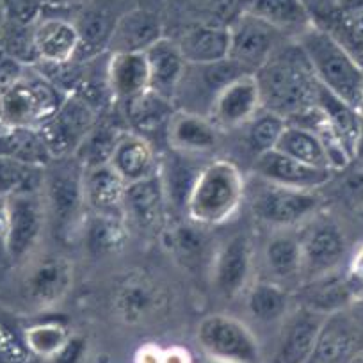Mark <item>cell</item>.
Listing matches in <instances>:
<instances>
[{"instance_id":"1","label":"cell","mask_w":363,"mask_h":363,"mask_svg":"<svg viewBox=\"0 0 363 363\" xmlns=\"http://www.w3.org/2000/svg\"><path fill=\"white\" fill-rule=\"evenodd\" d=\"M260 87L262 109L298 121L317 109V82L298 41H284L255 73Z\"/></svg>"},{"instance_id":"2","label":"cell","mask_w":363,"mask_h":363,"mask_svg":"<svg viewBox=\"0 0 363 363\" xmlns=\"http://www.w3.org/2000/svg\"><path fill=\"white\" fill-rule=\"evenodd\" d=\"M317 82L362 111L363 106V65L347 50L337 36L315 22L296 38Z\"/></svg>"},{"instance_id":"3","label":"cell","mask_w":363,"mask_h":363,"mask_svg":"<svg viewBox=\"0 0 363 363\" xmlns=\"http://www.w3.org/2000/svg\"><path fill=\"white\" fill-rule=\"evenodd\" d=\"M247 186L235 162L216 159L201 166L186 205V218L207 228L226 225L246 201Z\"/></svg>"},{"instance_id":"4","label":"cell","mask_w":363,"mask_h":363,"mask_svg":"<svg viewBox=\"0 0 363 363\" xmlns=\"http://www.w3.org/2000/svg\"><path fill=\"white\" fill-rule=\"evenodd\" d=\"M66 95L34 66H26L8 84L0 86V130L40 128L50 120Z\"/></svg>"},{"instance_id":"5","label":"cell","mask_w":363,"mask_h":363,"mask_svg":"<svg viewBox=\"0 0 363 363\" xmlns=\"http://www.w3.org/2000/svg\"><path fill=\"white\" fill-rule=\"evenodd\" d=\"M84 167L75 155L50 160L45 167L43 198L48 221L61 239L79 237L80 225L86 216V201L82 191Z\"/></svg>"},{"instance_id":"6","label":"cell","mask_w":363,"mask_h":363,"mask_svg":"<svg viewBox=\"0 0 363 363\" xmlns=\"http://www.w3.org/2000/svg\"><path fill=\"white\" fill-rule=\"evenodd\" d=\"M323 203L319 191L291 189L260 180L250 208L253 218L271 230H298L320 214Z\"/></svg>"},{"instance_id":"7","label":"cell","mask_w":363,"mask_h":363,"mask_svg":"<svg viewBox=\"0 0 363 363\" xmlns=\"http://www.w3.org/2000/svg\"><path fill=\"white\" fill-rule=\"evenodd\" d=\"M99 114L100 106L86 93H68L57 113L38 128L50 159L75 155L87 134L99 123Z\"/></svg>"},{"instance_id":"8","label":"cell","mask_w":363,"mask_h":363,"mask_svg":"<svg viewBox=\"0 0 363 363\" xmlns=\"http://www.w3.org/2000/svg\"><path fill=\"white\" fill-rule=\"evenodd\" d=\"M196 342L214 363H258L260 344L247 324L226 313H211L196 328Z\"/></svg>"},{"instance_id":"9","label":"cell","mask_w":363,"mask_h":363,"mask_svg":"<svg viewBox=\"0 0 363 363\" xmlns=\"http://www.w3.org/2000/svg\"><path fill=\"white\" fill-rule=\"evenodd\" d=\"M299 232L303 257L301 281L344 269L349 257V239L344 226L326 216H315Z\"/></svg>"},{"instance_id":"10","label":"cell","mask_w":363,"mask_h":363,"mask_svg":"<svg viewBox=\"0 0 363 363\" xmlns=\"http://www.w3.org/2000/svg\"><path fill=\"white\" fill-rule=\"evenodd\" d=\"M255 240L247 232L232 233L216 246L208 278L223 299L244 296L255 280Z\"/></svg>"},{"instance_id":"11","label":"cell","mask_w":363,"mask_h":363,"mask_svg":"<svg viewBox=\"0 0 363 363\" xmlns=\"http://www.w3.org/2000/svg\"><path fill=\"white\" fill-rule=\"evenodd\" d=\"M244 73L247 72L230 59L216 65H187L174 93V107L177 111L208 116L219 91Z\"/></svg>"},{"instance_id":"12","label":"cell","mask_w":363,"mask_h":363,"mask_svg":"<svg viewBox=\"0 0 363 363\" xmlns=\"http://www.w3.org/2000/svg\"><path fill=\"white\" fill-rule=\"evenodd\" d=\"M167 292L160 281L141 269H132L118 280L113 306L123 323L143 324L159 315L167 305Z\"/></svg>"},{"instance_id":"13","label":"cell","mask_w":363,"mask_h":363,"mask_svg":"<svg viewBox=\"0 0 363 363\" xmlns=\"http://www.w3.org/2000/svg\"><path fill=\"white\" fill-rule=\"evenodd\" d=\"M228 29V59L247 73H257L284 43V40H291L247 11H244Z\"/></svg>"},{"instance_id":"14","label":"cell","mask_w":363,"mask_h":363,"mask_svg":"<svg viewBox=\"0 0 363 363\" xmlns=\"http://www.w3.org/2000/svg\"><path fill=\"white\" fill-rule=\"evenodd\" d=\"M8 200V258L15 264L27 260L43 239L48 223L43 194H23Z\"/></svg>"},{"instance_id":"15","label":"cell","mask_w":363,"mask_h":363,"mask_svg":"<svg viewBox=\"0 0 363 363\" xmlns=\"http://www.w3.org/2000/svg\"><path fill=\"white\" fill-rule=\"evenodd\" d=\"M73 264L62 255H45L29 267L23 280V292L36 310L55 308L73 287Z\"/></svg>"},{"instance_id":"16","label":"cell","mask_w":363,"mask_h":363,"mask_svg":"<svg viewBox=\"0 0 363 363\" xmlns=\"http://www.w3.org/2000/svg\"><path fill=\"white\" fill-rule=\"evenodd\" d=\"M262 111V96L255 73H244L226 84L211 107V118L219 130L242 128Z\"/></svg>"},{"instance_id":"17","label":"cell","mask_w":363,"mask_h":363,"mask_svg":"<svg viewBox=\"0 0 363 363\" xmlns=\"http://www.w3.org/2000/svg\"><path fill=\"white\" fill-rule=\"evenodd\" d=\"M326 317L296 305L280 324L269 363H308Z\"/></svg>"},{"instance_id":"18","label":"cell","mask_w":363,"mask_h":363,"mask_svg":"<svg viewBox=\"0 0 363 363\" xmlns=\"http://www.w3.org/2000/svg\"><path fill=\"white\" fill-rule=\"evenodd\" d=\"M253 171L260 180L299 191H320L335 174L333 171L299 162L278 150L257 157Z\"/></svg>"},{"instance_id":"19","label":"cell","mask_w":363,"mask_h":363,"mask_svg":"<svg viewBox=\"0 0 363 363\" xmlns=\"http://www.w3.org/2000/svg\"><path fill=\"white\" fill-rule=\"evenodd\" d=\"M162 240L171 257L182 267L189 271L211 269L218 242L212 240L211 228L207 226H201L186 218L184 221L164 228Z\"/></svg>"},{"instance_id":"20","label":"cell","mask_w":363,"mask_h":363,"mask_svg":"<svg viewBox=\"0 0 363 363\" xmlns=\"http://www.w3.org/2000/svg\"><path fill=\"white\" fill-rule=\"evenodd\" d=\"M363 338L347 310L324 319L308 363H347L359 349Z\"/></svg>"},{"instance_id":"21","label":"cell","mask_w":363,"mask_h":363,"mask_svg":"<svg viewBox=\"0 0 363 363\" xmlns=\"http://www.w3.org/2000/svg\"><path fill=\"white\" fill-rule=\"evenodd\" d=\"M166 128L167 145L178 153L191 157L205 155L219 146V128L208 116L174 111Z\"/></svg>"},{"instance_id":"22","label":"cell","mask_w":363,"mask_h":363,"mask_svg":"<svg viewBox=\"0 0 363 363\" xmlns=\"http://www.w3.org/2000/svg\"><path fill=\"white\" fill-rule=\"evenodd\" d=\"M34 48L38 65H68L79 55V29L66 18L41 16L34 26Z\"/></svg>"},{"instance_id":"23","label":"cell","mask_w":363,"mask_h":363,"mask_svg":"<svg viewBox=\"0 0 363 363\" xmlns=\"http://www.w3.org/2000/svg\"><path fill=\"white\" fill-rule=\"evenodd\" d=\"M298 230H272V235L262 250V265L267 280L287 289L289 281L298 280L301 284L303 257Z\"/></svg>"},{"instance_id":"24","label":"cell","mask_w":363,"mask_h":363,"mask_svg":"<svg viewBox=\"0 0 363 363\" xmlns=\"http://www.w3.org/2000/svg\"><path fill=\"white\" fill-rule=\"evenodd\" d=\"M167 205L162 180L159 173L145 180L127 184L123 198L125 219L134 223L143 230H153L162 225Z\"/></svg>"},{"instance_id":"25","label":"cell","mask_w":363,"mask_h":363,"mask_svg":"<svg viewBox=\"0 0 363 363\" xmlns=\"http://www.w3.org/2000/svg\"><path fill=\"white\" fill-rule=\"evenodd\" d=\"M292 292L296 305L324 317L347 310L352 303L351 292L345 284L344 269L301 281Z\"/></svg>"},{"instance_id":"26","label":"cell","mask_w":363,"mask_h":363,"mask_svg":"<svg viewBox=\"0 0 363 363\" xmlns=\"http://www.w3.org/2000/svg\"><path fill=\"white\" fill-rule=\"evenodd\" d=\"M106 82L113 99L127 104L150 89V72L145 52H111Z\"/></svg>"},{"instance_id":"27","label":"cell","mask_w":363,"mask_h":363,"mask_svg":"<svg viewBox=\"0 0 363 363\" xmlns=\"http://www.w3.org/2000/svg\"><path fill=\"white\" fill-rule=\"evenodd\" d=\"M125 189L127 184L111 164L84 167L82 191L87 211L123 216Z\"/></svg>"},{"instance_id":"28","label":"cell","mask_w":363,"mask_h":363,"mask_svg":"<svg viewBox=\"0 0 363 363\" xmlns=\"http://www.w3.org/2000/svg\"><path fill=\"white\" fill-rule=\"evenodd\" d=\"M127 219L123 216L87 211L77 239L91 257L104 258L120 253L127 244Z\"/></svg>"},{"instance_id":"29","label":"cell","mask_w":363,"mask_h":363,"mask_svg":"<svg viewBox=\"0 0 363 363\" xmlns=\"http://www.w3.org/2000/svg\"><path fill=\"white\" fill-rule=\"evenodd\" d=\"M125 184L145 180L159 173V157L152 143L138 132H123L109 160Z\"/></svg>"},{"instance_id":"30","label":"cell","mask_w":363,"mask_h":363,"mask_svg":"<svg viewBox=\"0 0 363 363\" xmlns=\"http://www.w3.org/2000/svg\"><path fill=\"white\" fill-rule=\"evenodd\" d=\"M145 57L148 62L150 89L173 102L178 84L187 66L177 41L162 36L146 48Z\"/></svg>"},{"instance_id":"31","label":"cell","mask_w":363,"mask_h":363,"mask_svg":"<svg viewBox=\"0 0 363 363\" xmlns=\"http://www.w3.org/2000/svg\"><path fill=\"white\" fill-rule=\"evenodd\" d=\"M294 305V292L277 281L253 280V284L244 292V306L246 312L255 323L265 324H281L285 317L292 312Z\"/></svg>"},{"instance_id":"32","label":"cell","mask_w":363,"mask_h":363,"mask_svg":"<svg viewBox=\"0 0 363 363\" xmlns=\"http://www.w3.org/2000/svg\"><path fill=\"white\" fill-rule=\"evenodd\" d=\"M174 41L187 65H216L230 55L228 27L194 26Z\"/></svg>"},{"instance_id":"33","label":"cell","mask_w":363,"mask_h":363,"mask_svg":"<svg viewBox=\"0 0 363 363\" xmlns=\"http://www.w3.org/2000/svg\"><path fill=\"white\" fill-rule=\"evenodd\" d=\"M246 11L291 40L301 36L313 23L305 0H250Z\"/></svg>"},{"instance_id":"34","label":"cell","mask_w":363,"mask_h":363,"mask_svg":"<svg viewBox=\"0 0 363 363\" xmlns=\"http://www.w3.org/2000/svg\"><path fill=\"white\" fill-rule=\"evenodd\" d=\"M160 38V20L145 9H134L116 20L109 47H113V52H145Z\"/></svg>"},{"instance_id":"35","label":"cell","mask_w":363,"mask_h":363,"mask_svg":"<svg viewBox=\"0 0 363 363\" xmlns=\"http://www.w3.org/2000/svg\"><path fill=\"white\" fill-rule=\"evenodd\" d=\"M189 159L191 155L171 150V155L166 160H160L159 164V177L162 180L167 205L184 212H186L187 200H189L198 171L201 169V167H194Z\"/></svg>"},{"instance_id":"36","label":"cell","mask_w":363,"mask_h":363,"mask_svg":"<svg viewBox=\"0 0 363 363\" xmlns=\"http://www.w3.org/2000/svg\"><path fill=\"white\" fill-rule=\"evenodd\" d=\"M278 152L292 157L308 166L320 167V169L333 171L330 166L326 148L320 141L319 134L310 127L301 123H292L289 121L285 130L281 132V138L277 145Z\"/></svg>"},{"instance_id":"37","label":"cell","mask_w":363,"mask_h":363,"mask_svg":"<svg viewBox=\"0 0 363 363\" xmlns=\"http://www.w3.org/2000/svg\"><path fill=\"white\" fill-rule=\"evenodd\" d=\"M45 167L47 166L0 157V196L13 198L23 194H43Z\"/></svg>"},{"instance_id":"38","label":"cell","mask_w":363,"mask_h":363,"mask_svg":"<svg viewBox=\"0 0 363 363\" xmlns=\"http://www.w3.org/2000/svg\"><path fill=\"white\" fill-rule=\"evenodd\" d=\"M127 107V120L138 130H155L162 125L169 123L171 116L177 107L166 96L159 95L155 91L148 89L143 95L125 104Z\"/></svg>"},{"instance_id":"39","label":"cell","mask_w":363,"mask_h":363,"mask_svg":"<svg viewBox=\"0 0 363 363\" xmlns=\"http://www.w3.org/2000/svg\"><path fill=\"white\" fill-rule=\"evenodd\" d=\"M0 157H9L38 166H47L52 160L38 128L0 130Z\"/></svg>"},{"instance_id":"40","label":"cell","mask_w":363,"mask_h":363,"mask_svg":"<svg viewBox=\"0 0 363 363\" xmlns=\"http://www.w3.org/2000/svg\"><path fill=\"white\" fill-rule=\"evenodd\" d=\"M289 121L280 114L262 109L250 123L246 125V145L247 150L255 155V159L264 153L277 150L281 132L285 130Z\"/></svg>"},{"instance_id":"41","label":"cell","mask_w":363,"mask_h":363,"mask_svg":"<svg viewBox=\"0 0 363 363\" xmlns=\"http://www.w3.org/2000/svg\"><path fill=\"white\" fill-rule=\"evenodd\" d=\"M125 130L120 128L107 127V125H95V128L87 134L84 143L80 145L79 152L75 157L82 167H93L100 166V164H109L111 155L114 152V146L120 141L121 134Z\"/></svg>"},{"instance_id":"42","label":"cell","mask_w":363,"mask_h":363,"mask_svg":"<svg viewBox=\"0 0 363 363\" xmlns=\"http://www.w3.org/2000/svg\"><path fill=\"white\" fill-rule=\"evenodd\" d=\"M69 331L59 323H41L26 330V344L34 354L41 358H54L66 342L69 340Z\"/></svg>"},{"instance_id":"43","label":"cell","mask_w":363,"mask_h":363,"mask_svg":"<svg viewBox=\"0 0 363 363\" xmlns=\"http://www.w3.org/2000/svg\"><path fill=\"white\" fill-rule=\"evenodd\" d=\"M338 23L344 36L363 52V0H347L338 9Z\"/></svg>"},{"instance_id":"44","label":"cell","mask_w":363,"mask_h":363,"mask_svg":"<svg viewBox=\"0 0 363 363\" xmlns=\"http://www.w3.org/2000/svg\"><path fill=\"white\" fill-rule=\"evenodd\" d=\"M6 22L15 26L33 27L40 22L45 4L41 0H2Z\"/></svg>"},{"instance_id":"45","label":"cell","mask_w":363,"mask_h":363,"mask_svg":"<svg viewBox=\"0 0 363 363\" xmlns=\"http://www.w3.org/2000/svg\"><path fill=\"white\" fill-rule=\"evenodd\" d=\"M345 284L351 292L352 301L363 298V242L349 257L347 264L344 267Z\"/></svg>"},{"instance_id":"46","label":"cell","mask_w":363,"mask_h":363,"mask_svg":"<svg viewBox=\"0 0 363 363\" xmlns=\"http://www.w3.org/2000/svg\"><path fill=\"white\" fill-rule=\"evenodd\" d=\"M86 354V340L80 337H69L65 347L54 356L55 363H80Z\"/></svg>"},{"instance_id":"47","label":"cell","mask_w":363,"mask_h":363,"mask_svg":"<svg viewBox=\"0 0 363 363\" xmlns=\"http://www.w3.org/2000/svg\"><path fill=\"white\" fill-rule=\"evenodd\" d=\"M8 200L0 196V258L8 257Z\"/></svg>"},{"instance_id":"48","label":"cell","mask_w":363,"mask_h":363,"mask_svg":"<svg viewBox=\"0 0 363 363\" xmlns=\"http://www.w3.org/2000/svg\"><path fill=\"white\" fill-rule=\"evenodd\" d=\"M164 351L153 347V345H146L138 352V363H162Z\"/></svg>"},{"instance_id":"49","label":"cell","mask_w":363,"mask_h":363,"mask_svg":"<svg viewBox=\"0 0 363 363\" xmlns=\"http://www.w3.org/2000/svg\"><path fill=\"white\" fill-rule=\"evenodd\" d=\"M347 312H349V315H351L352 323L356 324V328H358L359 335H362V338H363V298L352 301L351 306L347 308Z\"/></svg>"},{"instance_id":"50","label":"cell","mask_w":363,"mask_h":363,"mask_svg":"<svg viewBox=\"0 0 363 363\" xmlns=\"http://www.w3.org/2000/svg\"><path fill=\"white\" fill-rule=\"evenodd\" d=\"M162 363H189V356L184 349H167L164 351Z\"/></svg>"},{"instance_id":"51","label":"cell","mask_w":363,"mask_h":363,"mask_svg":"<svg viewBox=\"0 0 363 363\" xmlns=\"http://www.w3.org/2000/svg\"><path fill=\"white\" fill-rule=\"evenodd\" d=\"M354 160L363 164V111H362V125H359V135H358V143H356V150H354Z\"/></svg>"},{"instance_id":"52","label":"cell","mask_w":363,"mask_h":363,"mask_svg":"<svg viewBox=\"0 0 363 363\" xmlns=\"http://www.w3.org/2000/svg\"><path fill=\"white\" fill-rule=\"evenodd\" d=\"M89 0H52L50 4L54 6H77V4H86Z\"/></svg>"},{"instance_id":"53","label":"cell","mask_w":363,"mask_h":363,"mask_svg":"<svg viewBox=\"0 0 363 363\" xmlns=\"http://www.w3.org/2000/svg\"><path fill=\"white\" fill-rule=\"evenodd\" d=\"M4 26H6V13H4V4H2V0H0V34H2Z\"/></svg>"},{"instance_id":"54","label":"cell","mask_w":363,"mask_h":363,"mask_svg":"<svg viewBox=\"0 0 363 363\" xmlns=\"http://www.w3.org/2000/svg\"><path fill=\"white\" fill-rule=\"evenodd\" d=\"M347 363H363V347L362 349H359V351L358 352H356V354L354 356H352V358L351 359H349V362Z\"/></svg>"},{"instance_id":"55","label":"cell","mask_w":363,"mask_h":363,"mask_svg":"<svg viewBox=\"0 0 363 363\" xmlns=\"http://www.w3.org/2000/svg\"><path fill=\"white\" fill-rule=\"evenodd\" d=\"M41 2H43V4H50L52 0H41Z\"/></svg>"},{"instance_id":"56","label":"cell","mask_w":363,"mask_h":363,"mask_svg":"<svg viewBox=\"0 0 363 363\" xmlns=\"http://www.w3.org/2000/svg\"><path fill=\"white\" fill-rule=\"evenodd\" d=\"M362 111H363V106H362Z\"/></svg>"}]
</instances>
